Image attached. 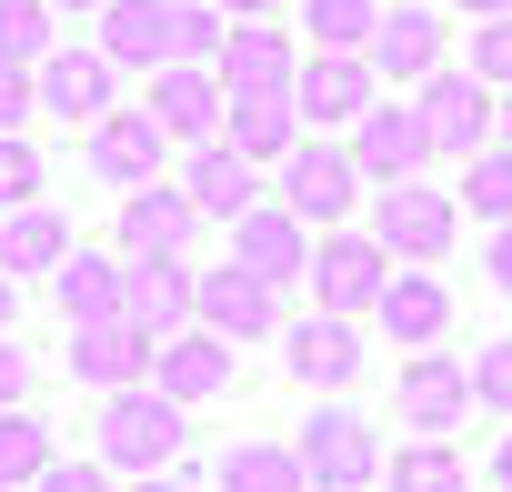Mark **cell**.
Returning a JSON list of instances; mask_svg holds the SVG:
<instances>
[{"label":"cell","instance_id":"1","mask_svg":"<svg viewBox=\"0 0 512 492\" xmlns=\"http://www.w3.org/2000/svg\"><path fill=\"white\" fill-rule=\"evenodd\" d=\"M181 432H191V422H181L171 392H151V382H141V392H101V462H111V472H131V482L171 472V462H181Z\"/></svg>","mask_w":512,"mask_h":492},{"label":"cell","instance_id":"2","mask_svg":"<svg viewBox=\"0 0 512 492\" xmlns=\"http://www.w3.org/2000/svg\"><path fill=\"white\" fill-rule=\"evenodd\" d=\"M412 111H422L432 151H452V161H482V151H492V121H502V91H492L482 71H432Z\"/></svg>","mask_w":512,"mask_h":492},{"label":"cell","instance_id":"3","mask_svg":"<svg viewBox=\"0 0 512 492\" xmlns=\"http://www.w3.org/2000/svg\"><path fill=\"white\" fill-rule=\"evenodd\" d=\"M292 452H302L312 492H362V482H382V462H392V452L372 442V422H362V412H312Z\"/></svg>","mask_w":512,"mask_h":492},{"label":"cell","instance_id":"4","mask_svg":"<svg viewBox=\"0 0 512 492\" xmlns=\"http://www.w3.org/2000/svg\"><path fill=\"white\" fill-rule=\"evenodd\" d=\"M312 292H322V312L362 322L392 292V252H382L372 231H332V241H312Z\"/></svg>","mask_w":512,"mask_h":492},{"label":"cell","instance_id":"5","mask_svg":"<svg viewBox=\"0 0 512 492\" xmlns=\"http://www.w3.org/2000/svg\"><path fill=\"white\" fill-rule=\"evenodd\" d=\"M352 161H362L382 191H402V181H422L442 151H432V131H422V111H412V101H372V111L352 121Z\"/></svg>","mask_w":512,"mask_h":492},{"label":"cell","instance_id":"6","mask_svg":"<svg viewBox=\"0 0 512 492\" xmlns=\"http://www.w3.org/2000/svg\"><path fill=\"white\" fill-rule=\"evenodd\" d=\"M472 362H442V352H412L402 382H392V412L412 422V442H452V422L472 412Z\"/></svg>","mask_w":512,"mask_h":492},{"label":"cell","instance_id":"7","mask_svg":"<svg viewBox=\"0 0 512 492\" xmlns=\"http://www.w3.org/2000/svg\"><path fill=\"white\" fill-rule=\"evenodd\" d=\"M452 221H462V201H442L432 181H402V191H382L372 201V241H382V252L392 262H432V252H452Z\"/></svg>","mask_w":512,"mask_h":492},{"label":"cell","instance_id":"8","mask_svg":"<svg viewBox=\"0 0 512 492\" xmlns=\"http://www.w3.org/2000/svg\"><path fill=\"white\" fill-rule=\"evenodd\" d=\"M362 201V161L352 151H332V141H302L292 161H282V211L312 231V221H342Z\"/></svg>","mask_w":512,"mask_h":492},{"label":"cell","instance_id":"9","mask_svg":"<svg viewBox=\"0 0 512 492\" xmlns=\"http://www.w3.org/2000/svg\"><path fill=\"white\" fill-rule=\"evenodd\" d=\"M211 81H221L231 101H262V91H292V81H302V61H292V31H272V21H231V41H221Z\"/></svg>","mask_w":512,"mask_h":492},{"label":"cell","instance_id":"10","mask_svg":"<svg viewBox=\"0 0 512 492\" xmlns=\"http://www.w3.org/2000/svg\"><path fill=\"white\" fill-rule=\"evenodd\" d=\"M201 332H221V342L272 332V342H282V292H272L262 272H241V262H211V272H201Z\"/></svg>","mask_w":512,"mask_h":492},{"label":"cell","instance_id":"11","mask_svg":"<svg viewBox=\"0 0 512 492\" xmlns=\"http://www.w3.org/2000/svg\"><path fill=\"white\" fill-rule=\"evenodd\" d=\"M292 101H302V121L352 131V121L372 111V51H312L302 81H292Z\"/></svg>","mask_w":512,"mask_h":492},{"label":"cell","instance_id":"12","mask_svg":"<svg viewBox=\"0 0 512 492\" xmlns=\"http://www.w3.org/2000/svg\"><path fill=\"white\" fill-rule=\"evenodd\" d=\"M141 111H151V121H161L171 141H191V151H201V141H211V131L231 121V91H221L211 71H191V61H171V71H151V91H141Z\"/></svg>","mask_w":512,"mask_h":492},{"label":"cell","instance_id":"13","mask_svg":"<svg viewBox=\"0 0 512 492\" xmlns=\"http://www.w3.org/2000/svg\"><path fill=\"white\" fill-rule=\"evenodd\" d=\"M161 372V342L141 332V322H101V332H71V382H91V392H141Z\"/></svg>","mask_w":512,"mask_h":492},{"label":"cell","instance_id":"14","mask_svg":"<svg viewBox=\"0 0 512 492\" xmlns=\"http://www.w3.org/2000/svg\"><path fill=\"white\" fill-rule=\"evenodd\" d=\"M191 231H201V211H191L181 181H141V191H121V252H131V262L191 252Z\"/></svg>","mask_w":512,"mask_h":492},{"label":"cell","instance_id":"15","mask_svg":"<svg viewBox=\"0 0 512 492\" xmlns=\"http://www.w3.org/2000/svg\"><path fill=\"white\" fill-rule=\"evenodd\" d=\"M181 191H191L201 221H251V211H262V161H241L231 141H201L181 161Z\"/></svg>","mask_w":512,"mask_h":492},{"label":"cell","instance_id":"16","mask_svg":"<svg viewBox=\"0 0 512 492\" xmlns=\"http://www.w3.org/2000/svg\"><path fill=\"white\" fill-rule=\"evenodd\" d=\"M161 151H171V131L131 101V111H111V121H91V171L111 181V191H141V181H161Z\"/></svg>","mask_w":512,"mask_h":492},{"label":"cell","instance_id":"17","mask_svg":"<svg viewBox=\"0 0 512 492\" xmlns=\"http://www.w3.org/2000/svg\"><path fill=\"white\" fill-rule=\"evenodd\" d=\"M111 81H121V71H111L101 51H51V61H41V111H51V121H71V131H91V121H111V111H121V101H111Z\"/></svg>","mask_w":512,"mask_h":492},{"label":"cell","instance_id":"18","mask_svg":"<svg viewBox=\"0 0 512 492\" xmlns=\"http://www.w3.org/2000/svg\"><path fill=\"white\" fill-rule=\"evenodd\" d=\"M131 322H141L151 342L191 332V322H201V272H191L181 252H161V262H131Z\"/></svg>","mask_w":512,"mask_h":492},{"label":"cell","instance_id":"19","mask_svg":"<svg viewBox=\"0 0 512 492\" xmlns=\"http://www.w3.org/2000/svg\"><path fill=\"white\" fill-rule=\"evenodd\" d=\"M362 332L342 322V312H312V322H292L282 332V362H292V382H312V392H342L352 372H362Z\"/></svg>","mask_w":512,"mask_h":492},{"label":"cell","instance_id":"20","mask_svg":"<svg viewBox=\"0 0 512 492\" xmlns=\"http://www.w3.org/2000/svg\"><path fill=\"white\" fill-rule=\"evenodd\" d=\"M51 292H61L71 332H101V322H131V262H111V252H71Z\"/></svg>","mask_w":512,"mask_h":492},{"label":"cell","instance_id":"21","mask_svg":"<svg viewBox=\"0 0 512 492\" xmlns=\"http://www.w3.org/2000/svg\"><path fill=\"white\" fill-rule=\"evenodd\" d=\"M151 392H171L181 412H191V402H221V392H231V342H221V332H201V322H191V332H171V342H161Z\"/></svg>","mask_w":512,"mask_h":492},{"label":"cell","instance_id":"22","mask_svg":"<svg viewBox=\"0 0 512 492\" xmlns=\"http://www.w3.org/2000/svg\"><path fill=\"white\" fill-rule=\"evenodd\" d=\"M91 51L111 71H171V0H111Z\"/></svg>","mask_w":512,"mask_h":492},{"label":"cell","instance_id":"23","mask_svg":"<svg viewBox=\"0 0 512 492\" xmlns=\"http://www.w3.org/2000/svg\"><path fill=\"white\" fill-rule=\"evenodd\" d=\"M231 262H241V272H262V282L282 292L292 272H312V241H302V221H292L282 201H262L251 221H231Z\"/></svg>","mask_w":512,"mask_h":492},{"label":"cell","instance_id":"24","mask_svg":"<svg viewBox=\"0 0 512 492\" xmlns=\"http://www.w3.org/2000/svg\"><path fill=\"white\" fill-rule=\"evenodd\" d=\"M61 262H71V221L51 201L0 221V272H11V282H61Z\"/></svg>","mask_w":512,"mask_h":492},{"label":"cell","instance_id":"25","mask_svg":"<svg viewBox=\"0 0 512 492\" xmlns=\"http://www.w3.org/2000/svg\"><path fill=\"white\" fill-rule=\"evenodd\" d=\"M372 322H382L402 352H432V342L452 332V292H442L432 272H392V292L372 302Z\"/></svg>","mask_w":512,"mask_h":492},{"label":"cell","instance_id":"26","mask_svg":"<svg viewBox=\"0 0 512 492\" xmlns=\"http://www.w3.org/2000/svg\"><path fill=\"white\" fill-rule=\"evenodd\" d=\"M221 141H231L241 161H262V171H272V161H292V151H302V101H292V91H262V101H231Z\"/></svg>","mask_w":512,"mask_h":492},{"label":"cell","instance_id":"27","mask_svg":"<svg viewBox=\"0 0 512 492\" xmlns=\"http://www.w3.org/2000/svg\"><path fill=\"white\" fill-rule=\"evenodd\" d=\"M372 71L402 81V91H422V81L442 71V21H432V11H382V31H372Z\"/></svg>","mask_w":512,"mask_h":492},{"label":"cell","instance_id":"28","mask_svg":"<svg viewBox=\"0 0 512 492\" xmlns=\"http://www.w3.org/2000/svg\"><path fill=\"white\" fill-rule=\"evenodd\" d=\"M211 492H312V472L292 442H231L211 462Z\"/></svg>","mask_w":512,"mask_h":492},{"label":"cell","instance_id":"29","mask_svg":"<svg viewBox=\"0 0 512 492\" xmlns=\"http://www.w3.org/2000/svg\"><path fill=\"white\" fill-rule=\"evenodd\" d=\"M382 492H472V472H462L452 442H402L382 462Z\"/></svg>","mask_w":512,"mask_h":492},{"label":"cell","instance_id":"30","mask_svg":"<svg viewBox=\"0 0 512 492\" xmlns=\"http://www.w3.org/2000/svg\"><path fill=\"white\" fill-rule=\"evenodd\" d=\"M382 0H302V41L312 51H372Z\"/></svg>","mask_w":512,"mask_h":492},{"label":"cell","instance_id":"31","mask_svg":"<svg viewBox=\"0 0 512 492\" xmlns=\"http://www.w3.org/2000/svg\"><path fill=\"white\" fill-rule=\"evenodd\" d=\"M51 0H0V61H11V71H41L61 41H51Z\"/></svg>","mask_w":512,"mask_h":492},{"label":"cell","instance_id":"32","mask_svg":"<svg viewBox=\"0 0 512 492\" xmlns=\"http://www.w3.org/2000/svg\"><path fill=\"white\" fill-rule=\"evenodd\" d=\"M452 201H462L472 221H492V231H502V221H512V151H482V161H462V191H452Z\"/></svg>","mask_w":512,"mask_h":492},{"label":"cell","instance_id":"33","mask_svg":"<svg viewBox=\"0 0 512 492\" xmlns=\"http://www.w3.org/2000/svg\"><path fill=\"white\" fill-rule=\"evenodd\" d=\"M221 41H231V21L211 11V0H171V61L211 71V61H221Z\"/></svg>","mask_w":512,"mask_h":492},{"label":"cell","instance_id":"34","mask_svg":"<svg viewBox=\"0 0 512 492\" xmlns=\"http://www.w3.org/2000/svg\"><path fill=\"white\" fill-rule=\"evenodd\" d=\"M41 472H51V432H41L31 412H0V482L21 492V482H41Z\"/></svg>","mask_w":512,"mask_h":492},{"label":"cell","instance_id":"35","mask_svg":"<svg viewBox=\"0 0 512 492\" xmlns=\"http://www.w3.org/2000/svg\"><path fill=\"white\" fill-rule=\"evenodd\" d=\"M41 201V151L11 131V141H0V221H11V211H31Z\"/></svg>","mask_w":512,"mask_h":492},{"label":"cell","instance_id":"36","mask_svg":"<svg viewBox=\"0 0 512 492\" xmlns=\"http://www.w3.org/2000/svg\"><path fill=\"white\" fill-rule=\"evenodd\" d=\"M462 71H482L492 91H512V21H492V31H472V61Z\"/></svg>","mask_w":512,"mask_h":492},{"label":"cell","instance_id":"37","mask_svg":"<svg viewBox=\"0 0 512 492\" xmlns=\"http://www.w3.org/2000/svg\"><path fill=\"white\" fill-rule=\"evenodd\" d=\"M31 111H41V71H11V61H0V141H11Z\"/></svg>","mask_w":512,"mask_h":492},{"label":"cell","instance_id":"38","mask_svg":"<svg viewBox=\"0 0 512 492\" xmlns=\"http://www.w3.org/2000/svg\"><path fill=\"white\" fill-rule=\"evenodd\" d=\"M472 392H482L492 412H512V342H492V352L472 362Z\"/></svg>","mask_w":512,"mask_h":492},{"label":"cell","instance_id":"39","mask_svg":"<svg viewBox=\"0 0 512 492\" xmlns=\"http://www.w3.org/2000/svg\"><path fill=\"white\" fill-rule=\"evenodd\" d=\"M31 492H111V462H51Z\"/></svg>","mask_w":512,"mask_h":492},{"label":"cell","instance_id":"40","mask_svg":"<svg viewBox=\"0 0 512 492\" xmlns=\"http://www.w3.org/2000/svg\"><path fill=\"white\" fill-rule=\"evenodd\" d=\"M21 392H31V352L0 342V412H21Z\"/></svg>","mask_w":512,"mask_h":492},{"label":"cell","instance_id":"41","mask_svg":"<svg viewBox=\"0 0 512 492\" xmlns=\"http://www.w3.org/2000/svg\"><path fill=\"white\" fill-rule=\"evenodd\" d=\"M482 272H492V292H512V221L492 231V252H482Z\"/></svg>","mask_w":512,"mask_h":492},{"label":"cell","instance_id":"42","mask_svg":"<svg viewBox=\"0 0 512 492\" xmlns=\"http://www.w3.org/2000/svg\"><path fill=\"white\" fill-rule=\"evenodd\" d=\"M452 11H462L472 31H492V21H512V0H452Z\"/></svg>","mask_w":512,"mask_h":492},{"label":"cell","instance_id":"43","mask_svg":"<svg viewBox=\"0 0 512 492\" xmlns=\"http://www.w3.org/2000/svg\"><path fill=\"white\" fill-rule=\"evenodd\" d=\"M221 21H262V11H282V0H211Z\"/></svg>","mask_w":512,"mask_h":492},{"label":"cell","instance_id":"44","mask_svg":"<svg viewBox=\"0 0 512 492\" xmlns=\"http://www.w3.org/2000/svg\"><path fill=\"white\" fill-rule=\"evenodd\" d=\"M492 482H502V492H512V432H502V442H492Z\"/></svg>","mask_w":512,"mask_h":492},{"label":"cell","instance_id":"45","mask_svg":"<svg viewBox=\"0 0 512 492\" xmlns=\"http://www.w3.org/2000/svg\"><path fill=\"white\" fill-rule=\"evenodd\" d=\"M131 492H201V482H181V472H151V482H131Z\"/></svg>","mask_w":512,"mask_h":492},{"label":"cell","instance_id":"46","mask_svg":"<svg viewBox=\"0 0 512 492\" xmlns=\"http://www.w3.org/2000/svg\"><path fill=\"white\" fill-rule=\"evenodd\" d=\"M11 312H21V282H11V272H0V332H11Z\"/></svg>","mask_w":512,"mask_h":492},{"label":"cell","instance_id":"47","mask_svg":"<svg viewBox=\"0 0 512 492\" xmlns=\"http://www.w3.org/2000/svg\"><path fill=\"white\" fill-rule=\"evenodd\" d=\"M51 11H91V21H101V11H111V0H51Z\"/></svg>","mask_w":512,"mask_h":492},{"label":"cell","instance_id":"48","mask_svg":"<svg viewBox=\"0 0 512 492\" xmlns=\"http://www.w3.org/2000/svg\"><path fill=\"white\" fill-rule=\"evenodd\" d=\"M492 131H502V151H512V91H502V121H492Z\"/></svg>","mask_w":512,"mask_h":492},{"label":"cell","instance_id":"49","mask_svg":"<svg viewBox=\"0 0 512 492\" xmlns=\"http://www.w3.org/2000/svg\"><path fill=\"white\" fill-rule=\"evenodd\" d=\"M0 492H11V482H0Z\"/></svg>","mask_w":512,"mask_h":492}]
</instances>
